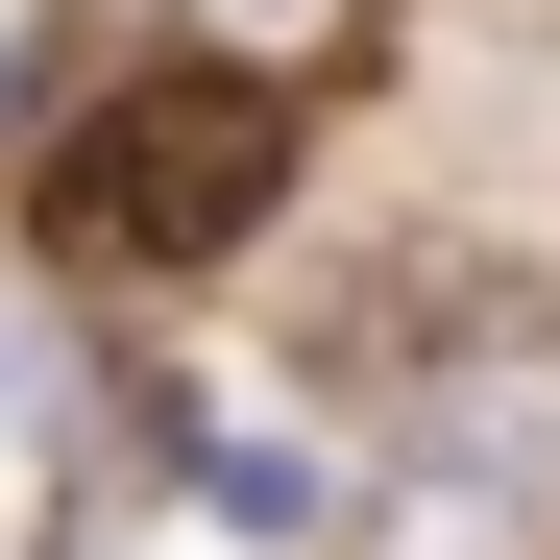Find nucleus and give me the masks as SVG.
<instances>
[{"label": "nucleus", "mask_w": 560, "mask_h": 560, "mask_svg": "<svg viewBox=\"0 0 560 560\" xmlns=\"http://www.w3.org/2000/svg\"><path fill=\"white\" fill-rule=\"evenodd\" d=\"M268 196H293V98H268V73H122V98L25 171L49 268H122V293L244 268V244H268Z\"/></svg>", "instance_id": "1"}]
</instances>
